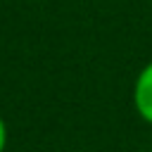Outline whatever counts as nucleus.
<instances>
[{
	"label": "nucleus",
	"mask_w": 152,
	"mask_h": 152,
	"mask_svg": "<svg viewBox=\"0 0 152 152\" xmlns=\"http://www.w3.org/2000/svg\"><path fill=\"white\" fill-rule=\"evenodd\" d=\"M131 100H133V109L135 114L152 126V59L138 71L135 81H133V93H131Z\"/></svg>",
	"instance_id": "obj_1"
},
{
	"label": "nucleus",
	"mask_w": 152,
	"mask_h": 152,
	"mask_svg": "<svg viewBox=\"0 0 152 152\" xmlns=\"http://www.w3.org/2000/svg\"><path fill=\"white\" fill-rule=\"evenodd\" d=\"M7 140H10V131H7V121L0 116V152L7 150Z\"/></svg>",
	"instance_id": "obj_2"
},
{
	"label": "nucleus",
	"mask_w": 152,
	"mask_h": 152,
	"mask_svg": "<svg viewBox=\"0 0 152 152\" xmlns=\"http://www.w3.org/2000/svg\"><path fill=\"white\" fill-rule=\"evenodd\" d=\"M33 2H40V0H33Z\"/></svg>",
	"instance_id": "obj_3"
},
{
	"label": "nucleus",
	"mask_w": 152,
	"mask_h": 152,
	"mask_svg": "<svg viewBox=\"0 0 152 152\" xmlns=\"http://www.w3.org/2000/svg\"><path fill=\"white\" fill-rule=\"evenodd\" d=\"M150 152H152V150H150Z\"/></svg>",
	"instance_id": "obj_4"
}]
</instances>
